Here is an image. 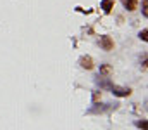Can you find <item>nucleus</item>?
Returning <instances> with one entry per match:
<instances>
[{
    "mask_svg": "<svg viewBox=\"0 0 148 130\" xmlns=\"http://www.w3.org/2000/svg\"><path fill=\"white\" fill-rule=\"evenodd\" d=\"M100 47L103 49V50H112L114 49V40H112L110 37H100Z\"/></svg>",
    "mask_w": 148,
    "mask_h": 130,
    "instance_id": "f257e3e1",
    "label": "nucleus"
},
{
    "mask_svg": "<svg viewBox=\"0 0 148 130\" xmlns=\"http://www.w3.org/2000/svg\"><path fill=\"white\" fill-rule=\"evenodd\" d=\"M79 64H81V68H84V70H93V59L90 57V56H83L81 59H79Z\"/></svg>",
    "mask_w": 148,
    "mask_h": 130,
    "instance_id": "f03ea898",
    "label": "nucleus"
},
{
    "mask_svg": "<svg viewBox=\"0 0 148 130\" xmlns=\"http://www.w3.org/2000/svg\"><path fill=\"white\" fill-rule=\"evenodd\" d=\"M112 92L115 94V95H119V97H127V95H131V88H124V87H112Z\"/></svg>",
    "mask_w": 148,
    "mask_h": 130,
    "instance_id": "7ed1b4c3",
    "label": "nucleus"
},
{
    "mask_svg": "<svg viewBox=\"0 0 148 130\" xmlns=\"http://www.w3.org/2000/svg\"><path fill=\"white\" fill-rule=\"evenodd\" d=\"M122 5H124L129 12H133V10L138 9V0H122Z\"/></svg>",
    "mask_w": 148,
    "mask_h": 130,
    "instance_id": "20e7f679",
    "label": "nucleus"
},
{
    "mask_svg": "<svg viewBox=\"0 0 148 130\" xmlns=\"http://www.w3.org/2000/svg\"><path fill=\"white\" fill-rule=\"evenodd\" d=\"M102 9H103V12H110L112 9H114V0H103L102 2Z\"/></svg>",
    "mask_w": 148,
    "mask_h": 130,
    "instance_id": "39448f33",
    "label": "nucleus"
},
{
    "mask_svg": "<svg viewBox=\"0 0 148 130\" xmlns=\"http://www.w3.org/2000/svg\"><path fill=\"white\" fill-rule=\"evenodd\" d=\"M100 75H103V76L112 75V66L110 64H102V66H100Z\"/></svg>",
    "mask_w": 148,
    "mask_h": 130,
    "instance_id": "423d86ee",
    "label": "nucleus"
},
{
    "mask_svg": "<svg viewBox=\"0 0 148 130\" xmlns=\"http://www.w3.org/2000/svg\"><path fill=\"white\" fill-rule=\"evenodd\" d=\"M148 30H143V31H141V33H140V38H141V40H143V42H147L148 40Z\"/></svg>",
    "mask_w": 148,
    "mask_h": 130,
    "instance_id": "0eeeda50",
    "label": "nucleus"
},
{
    "mask_svg": "<svg viewBox=\"0 0 148 130\" xmlns=\"http://www.w3.org/2000/svg\"><path fill=\"white\" fill-rule=\"evenodd\" d=\"M98 99H102V92H93V101L97 102Z\"/></svg>",
    "mask_w": 148,
    "mask_h": 130,
    "instance_id": "6e6552de",
    "label": "nucleus"
},
{
    "mask_svg": "<svg viewBox=\"0 0 148 130\" xmlns=\"http://www.w3.org/2000/svg\"><path fill=\"white\" fill-rule=\"evenodd\" d=\"M147 5H148V2H147V0H143V14H145V16H148V10H147Z\"/></svg>",
    "mask_w": 148,
    "mask_h": 130,
    "instance_id": "1a4fd4ad",
    "label": "nucleus"
},
{
    "mask_svg": "<svg viewBox=\"0 0 148 130\" xmlns=\"http://www.w3.org/2000/svg\"><path fill=\"white\" fill-rule=\"evenodd\" d=\"M138 125H140V127H143V129L147 130V122H140V123H138Z\"/></svg>",
    "mask_w": 148,
    "mask_h": 130,
    "instance_id": "9d476101",
    "label": "nucleus"
}]
</instances>
